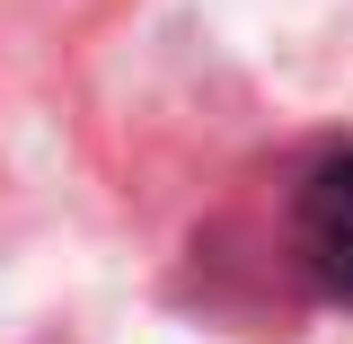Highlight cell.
<instances>
[{"label": "cell", "mask_w": 353, "mask_h": 344, "mask_svg": "<svg viewBox=\"0 0 353 344\" xmlns=\"http://www.w3.org/2000/svg\"><path fill=\"white\" fill-rule=\"evenodd\" d=\"M292 221H301L309 274H318L327 292H345V301H353V150H336V159H318V168L301 176Z\"/></svg>", "instance_id": "1"}]
</instances>
